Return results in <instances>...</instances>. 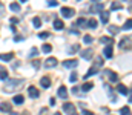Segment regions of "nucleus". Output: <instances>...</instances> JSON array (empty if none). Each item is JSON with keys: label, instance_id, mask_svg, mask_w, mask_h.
I'll return each instance as SVG.
<instances>
[{"label": "nucleus", "instance_id": "44", "mask_svg": "<svg viewBox=\"0 0 132 115\" xmlns=\"http://www.w3.org/2000/svg\"><path fill=\"white\" fill-rule=\"evenodd\" d=\"M49 104H51V106H54V104H55V100H54V98H51V100H49Z\"/></svg>", "mask_w": 132, "mask_h": 115}, {"label": "nucleus", "instance_id": "17", "mask_svg": "<svg viewBox=\"0 0 132 115\" xmlns=\"http://www.w3.org/2000/svg\"><path fill=\"white\" fill-rule=\"evenodd\" d=\"M54 28H55L57 31H62V29L65 28V23H63L62 20H59V19H55V20H54Z\"/></svg>", "mask_w": 132, "mask_h": 115}, {"label": "nucleus", "instance_id": "8", "mask_svg": "<svg viewBox=\"0 0 132 115\" xmlns=\"http://www.w3.org/2000/svg\"><path fill=\"white\" fill-rule=\"evenodd\" d=\"M63 66H65V68H77V66H78V61L74 60V58H71V60L63 61Z\"/></svg>", "mask_w": 132, "mask_h": 115}, {"label": "nucleus", "instance_id": "38", "mask_svg": "<svg viewBox=\"0 0 132 115\" xmlns=\"http://www.w3.org/2000/svg\"><path fill=\"white\" fill-rule=\"evenodd\" d=\"M48 5H49V6H57L59 2H57V0H48Z\"/></svg>", "mask_w": 132, "mask_h": 115}, {"label": "nucleus", "instance_id": "30", "mask_svg": "<svg viewBox=\"0 0 132 115\" xmlns=\"http://www.w3.org/2000/svg\"><path fill=\"white\" fill-rule=\"evenodd\" d=\"M78 48H80L78 45H72V46L68 49V52H69V54H75V52H78Z\"/></svg>", "mask_w": 132, "mask_h": 115}, {"label": "nucleus", "instance_id": "1", "mask_svg": "<svg viewBox=\"0 0 132 115\" xmlns=\"http://www.w3.org/2000/svg\"><path fill=\"white\" fill-rule=\"evenodd\" d=\"M20 84H22V80H19V78H6L3 91H5V92H12V91L17 89Z\"/></svg>", "mask_w": 132, "mask_h": 115}, {"label": "nucleus", "instance_id": "48", "mask_svg": "<svg viewBox=\"0 0 132 115\" xmlns=\"http://www.w3.org/2000/svg\"><path fill=\"white\" fill-rule=\"evenodd\" d=\"M54 115H62V114H60V112H55V114H54Z\"/></svg>", "mask_w": 132, "mask_h": 115}, {"label": "nucleus", "instance_id": "26", "mask_svg": "<svg viewBox=\"0 0 132 115\" xmlns=\"http://www.w3.org/2000/svg\"><path fill=\"white\" fill-rule=\"evenodd\" d=\"M32 25H34V28H40V26H42V20H40V17H34L32 19Z\"/></svg>", "mask_w": 132, "mask_h": 115}, {"label": "nucleus", "instance_id": "10", "mask_svg": "<svg viewBox=\"0 0 132 115\" xmlns=\"http://www.w3.org/2000/svg\"><path fill=\"white\" fill-rule=\"evenodd\" d=\"M40 84H42L43 89H48V87L51 86V80H49V77H43V78L40 80Z\"/></svg>", "mask_w": 132, "mask_h": 115}, {"label": "nucleus", "instance_id": "16", "mask_svg": "<svg viewBox=\"0 0 132 115\" xmlns=\"http://www.w3.org/2000/svg\"><path fill=\"white\" fill-rule=\"evenodd\" d=\"M86 26H88V28H91V29H95V28L98 26V22H97L95 19H91V20H88V22H86Z\"/></svg>", "mask_w": 132, "mask_h": 115}, {"label": "nucleus", "instance_id": "13", "mask_svg": "<svg viewBox=\"0 0 132 115\" xmlns=\"http://www.w3.org/2000/svg\"><path fill=\"white\" fill-rule=\"evenodd\" d=\"M112 54H114V52H112V46H111V45H108V46L103 49V55H104V57H108V58H111V57H112Z\"/></svg>", "mask_w": 132, "mask_h": 115}, {"label": "nucleus", "instance_id": "21", "mask_svg": "<svg viewBox=\"0 0 132 115\" xmlns=\"http://www.w3.org/2000/svg\"><path fill=\"white\" fill-rule=\"evenodd\" d=\"M12 101H14L15 104H23V101H25V98H23V95H15V97L12 98Z\"/></svg>", "mask_w": 132, "mask_h": 115}, {"label": "nucleus", "instance_id": "20", "mask_svg": "<svg viewBox=\"0 0 132 115\" xmlns=\"http://www.w3.org/2000/svg\"><path fill=\"white\" fill-rule=\"evenodd\" d=\"M100 14H101V22L103 23H108L109 22V12L108 11H101Z\"/></svg>", "mask_w": 132, "mask_h": 115}, {"label": "nucleus", "instance_id": "40", "mask_svg": "<svg viewBox=\"0 0 132 115\" xmlns=\"http://www.w3.org/2000/svg\"><path fill=\"white\" fill-rule=\"evenodd\" d=\"M81 114L83 115H94V112H91V111H81Z\"/></svg>", "mask_w": 132, "mask_h": 115}, {"label": "nucleus", "instance_id": "24", "mask_svg": "<svg viewBox=\"0 0 132 115\" xmlns=\"http://www.w3.org/2000/svg\"><path fill=\"white\" fill-rule=\"evenodd\" d=\"M118 31H120V29H118L117 26H114V25H109V26H108V32H111V34H118Z\"/></svg>", "mask_w": 132, "mask_h": 115}, {"label": "nucleus", "instance_id": "33", "mask_svg": "<svg viewBox=\"0 0 132 115\" xmlns=\"http://www.w3.org/2000/svg\"><path fill=\"white\" fill-rule=\"evenodd\" d=\"M120 114H121V115H131V109H129L128 106H125V108H121V109H120Z\"/></svg>", "mask_w": 132, "mask_h": 115}, {"label": "nucleus", "instance_id": "32", "mask_svg": "<svg viewBox=\"0 0 132 115\" xmlns=\"http://www.w3.org/2000/svg\"><path fill=\"white\" fill-rule=\"evenodd\" d=\"M9 8H11V11H15V12L20 11V5H19V3H11Z\"/></svg>", "mask_w": 132, "mask_h": 115}, {"label": "nucleus", "instance_id": "41", "mask_svg": "<svg viewBox=\"0 0 132 115\" xmlns=\"http://www.w3.org/2000/svg\"><path fill=\"white\" fill-rule=\"evenodd\" d=\"M38 66H40V63H38V60H34V68H35V69H38Z\"/></svg>", "mask_w": 132, "mask_h": 115}, {"label": "nucleus", "instance_id": "15", "mask_svg": "<svg viewBox=\"0 0 132 115\" xmlns=\"http://www.w3.org/2000/svg\"><path fill=\"white\" fill-rule=\"evenodd\" d=\"M14 58V54L12 52H8V54H0V60L3 61H11Z\"/></svg>", "mask_w": 132, "mask_h": 115}, {"label": "nucleus", "instance_id": "9", "mask_svg": "<svg viewBox=\"0 0 132 115\" xmlns=\"http://www.w3.org/2000/svg\"><path fill=\"white\" fill-rule=\"evenodd\" d=\"M57 95H59L60 98H68V89H66V86H60V87H59Z\"/></svg>", "mask_w": 132, "mask_h": 115}, {"label": "nucleus", "instance_id": "45", "mask_svg": "<svg viewBox=\"0 0 132 115\" xmlns=\"http://www.w3.org/2000/svg\"><path fill=\"white\" fill-rule=\"evenodd\" d=\"M20 40H22V37H20V36H17V37H14V41H20Z\"/></svg>", "mask_w": 132, "mask_h": 115}, {"label": "nucleus", "instance_id": "19", "mask_svg": "<svg viewBox=\"0 0 132 115\" xmlns=\"http://www.w3.org/2000/svg\"><path fill=\"white\" fill-rule=\"evenodd\" d=\"M97 71H98V68H95V66H92L89 71H88V74H85V78H89V77H92V75H95L97 74Z\"/></svg>", "mask_w": 132, "mask_h": 115}, {"label": "nucleus", "instance_id": "4", "mask_svg": "<svg viewBox=\"0 0 132 115\" xmlns=\"http://www.w3.org/2000/svg\"><path fill=\"white\" fill-rule=\"evenodd\" d=\"M92 55H94V49H91V48L81 51V58H85V60H91Z\"/></svg>", "mask_w": 132, "mask_h": 115}, {"label": "nucleus", "instance_id": "37", "mask_svg": "<svg viewBox=\"0 0 132 115\" xmlns=\"http://www.w3.org/2000/svg\"><path fill=\"white\" fill-rule=\"evenodd\" d=\"M0 78H2V80H6V78H8V71H6V69L0 72Z\"/></svg>", "mask_w": 132, "mask_h": 115}, {"label": "nucleus", "instance_id": "29", "mask_svg": "<svg viewBox=\"0 0 132 115\" xmlns=\"http://www.w3.org/2000/svg\"><path fill=\"white\" fill-rule=\"evenodd\" d=\"M123 29H125V31L132 29V19H129V20H126V22H125V25H123Z\"/></svg>", "mask_w": 132, "mask_h": 115}, {"label": "nucleus", "instance_id": "39", "mask_svg": "<svg viewBox=\"0 0 132 115\" xmlns=\"http://www.w3.org/2000/svg\"><path fill=\"white\" fill-rule=\"evenodd\" d=\"M37 54H38L37 48H32V51H31V57H37Z\"/></svg>", "mask_w": 132, "mask_h": 115}, {"label": "nucleus", "instance_id": "3", "mask_svg": "<svg viewBox=\"0 0 132 115\" xmlns=\"http://www.w3.org/2000/svg\"><path fill=\"white\" fill-rule=\"evenodd\" d=\"M60 12H62V15H63L65 19H71V17L75 14V11H74L72 8H68V6H63V8L60 9Z\"/></svg>", "mask_w": 132, "mask_h": 115}, {"label": "nucleus", "instance_id": "2", "mask_svg": "<svg viewBox=\"0 0 132 115\" xmlns=\"http://www.w3.org/2000/svg\"><path fill=\"white\" fill-rule=\"evenodd\" d=\"M131 46H132V36L123 37L120 40V43H118V48L120 49H131Z\"/></svg>", "mask_w": 132, "mask_h": 115}, {"label": "nucleus", "instance_id": "50", "mask_svg": "<svg viewBox=\"0 0 132 115\" xmlns=\"http://www.w3.org/2000/svg\"><path fill=\"white\" fill-rule=\"evenodd\" d=\"M0 6H2V2H0Z\"/></svg>", "mask_w": 132, "mask_h": 115}, {"label": "nucleus", "instance_id": "23", "mask_svg": "<svg viewBox=\"0 0 132 115\" xmlns=\"http://www.w3.org/2000/svg\"><path fill=\"white\" fill-rule=\"evenodd\" d=\"M75 26H78V28H86V20H85L83 17H80V19L77 20V23H75Z\"/></svg>", "mask_w": 132, "mask_h": 115}, {"label": "nucleus", "instance_id": "34", "mask_svg": "<svg viewBox=\"0 0 132 115\" xmlns=\"http://www.w3.org/2000/svg\"><path fill=\"white\" fill-rule=\"evenodd\" d=\"M83 41H85L86 45H89V43H92V36H89V34H86V36L83 37Z\"/></svg>", "mask_w": 132, "mask_h": 115}, {"label": "nucleus", "instance_id": "49", "mask_svg": "<svg viewBox=\"0 0 132 115\" xmlns=\"http://www.w3.org/2000/svg\"><path fill=\"white\" fill-rule=\"evenodd\" d=\"M20 2H22V3H23V2H28V0H20Z\"/></svg>", "mask_w": 132, "mask_h": 115}, {"label": "nucleus", "instance_id": "31", "mask_svg": "<svg viewBox=\"0 0 132 115\" xmlns=\"http://www.w3.org/2000/svg\"><path fill=\"white\" fill-rule=\"evenodd\" d=\"M95 68H101L103 66V57H95Z\"/></svg>", "mask_w": 132, "mask_h": 115}, {"label": "nucleus", "instance_id": "46", "mask_svg": "<svg viewBox=\"0 0 132 115\" xmlns=\"http://www.w3.org/2000/svg\"><path fill=\"white\" fill-rule=\"evenodd\" d=\"M9 114H11V115H19V114H17V112H12V111H11Z\"/></svg>", "mask_w": 132, "mask_h": 115}, {"label": "nucleus", "instance_id": "12", "mask_svg": "<svg viewBox=\"0 0 132 115\" xmlns=\"http://www.w3.org/2000/svg\"><path fill=\"white\" fill-rule=\"evenodd\" d=\"M28 94H29L31 98H38V91H37V87H34V86H29Z\"/></svg>", "mask_w": 132, "mask_h": 115}, {"label": "nucleus", "instance_id": "35", "mask_svg": "<svg viewBox=\"0 0 132 115\" xmlns=\"http://www.w3.org/2000/svg\"><path fill=\"white\" fill-rule=\"evenodd\" d=\"M49 36H51V34H49L48 31H45V32H40V34H38V37L42 38V40H45V38H48Z\"/></svg>", "mask_w": 132, "mask_h": 115}, {"label": "nucleus", "instance_id": "28", "mask_svg": "<svg viewBox=\"0 0 132 115\" xmlns=\"http://www.w3.org/2000/svg\"><path fill=\"white\" fill-rule=\"evenodd\" d=\"M100 41H101L103 45H112V41H114V40H112L111 37H101V38H100Z\"/></svg>", "mask_w": 132, "mask_h": 115}, {"label": "nucleus", "instance_id": "18", "mask_svg": "<svg viewBox=\"0 0 132 115\" xmlns=\"http://www.w3.org/2000/svg\"><path fill=\"white\" fill-rule=\"evenodd\" d=\"M106 74H108V77H109V80H111V81H114V83H115V81L118 80L117 74H115L114 71H111V69H106Z\"/></svg>", "mask_w": 132, "mask_h": 115}, {"label": "nucleus", "instance_id": "36", "mask_svg": "<svg viewBox=\"0 0 132 115\" xmlns=\"http://www.w3.org/2000/svg\"><path fill=\"white\" fill-rule=\"evenodd\" d=\"M77 78H78L77 72H72V74H71V77H69V81H71V83H74V81H77Z\"/></svg>", "mask_w": 132, "mask_h": 115}, {"label": "nucleus", "instance_id": "22", "mask_svg": "<svg viewBox=\"0 0 132 115\" xmlns=\"http://www.w3.org/2000/svg\"><path fill=\"white\" fill-rule=\"evenodd\" d=\"M121 8H123V6H121V3H118V2H112V3H111V9H112V11H117V9L120 11Z\"/></svg>", "mask_w": 132, "mask_h": 115}, {"label": "nucleus", "instance_id": "6", "mask_svg": "<svg viewBox=\"0 0 132 115\" xmlns=\"http://www.w3.org/2000/svg\"><path fill=\"white\" fill-rule=\"evenodd\" d=\"M54 66H57V58L49 57L45 60V68H54Z\"/></svg>", "mask_w": 132, "mask_h": 115}, {"label": "nucleus", "instance_id": "43", "mask_svg": "<svg viewBox=\"0 0 132 115\" xmlns=\"http://www.w3.org/2000/svg\"><path fill=\"white\" fill-rule=\"evenodd\" d=\"M17 22H19V19H15V17L11 19V23H17Z\"/></svg>", "mask_w": 132, "mask_h": 115}, {"label": "nucleus", "instance_id": "14", "mask_svg": "<svg viewBox=\"0 0 132 115\" xmlns=\"http://www.w3.org/2000/svg\"><path fill=\"white\" fill-rule=\"evenodd\" d=\"M103 9H104V5H103V3H97V5H94V6L91 8V12H92V14H94V12H101Z\"/></svg>", "mask_w": 132, "mask_h": 115}, {"label": "nucleus", "instance_id": "5", "mask_svg": "<svg viewBox=\"0 0 132 115\" xmlns=\"http://www.w3.org/2000/svg\"><path fill=\"white\" fill-rule=\"evenodd\" d=\"M0 111H2V112H5V114H9V112L12 111L11 103H8V101H2V103H0Z\"/></svg>", "mask_w": 132, "mask_h": 115}, {"label": "nucleus", "instance_id": "47", "mask_svg": "<svg viewBox=\"0 0 132 115\" xmlns=\"http://www.w3.org/2000/svg\"><path fill=\"white\" fill-rule=\"evenodd\" d=\"M69 115H78V114L77 112H72V114H69Z\"/></svg>", "mask_w": 132, "mask_h": 115}, {"label": "nucleus", "instance_id": "25", "mask_svg": "<svg viewBox=\"0 0 132 115\" xmlns=\"http://www.w3.org/2000/svg\"><path fill=\"white\" fill-rule=\"evenodd\" d=\"M94 87V83H85L83 86H81V91H85V92H88V91H91Z\"/></svg>", "mask_w": 132, "mask_h": 115}, {"label": "nucleus", "instance_id": "27", "mask_svg": "<svg viewBox=\"0 0 132 115\" xmlns=\"http://www.w3.org/2000/svg\"><path fill=\"white\" fill-rule=\"evenodd\" d=\"M51 51H52V46H51V45H43V46H42V52L49 54Z\"/></svg>", "mask_w": 132, "mask_h": 115}, {"label": "nucleus", "instance_id": "7", "mask_svg": "<svg viewBox=\"0 0 132 115\" xmlns=\"http://www.w3.org/2000/svg\"><path fill=\"white\" fill-rule=\"evenodd\" d=\"M63 111L69 115V114H72V112H75V106H74L72 103H65V104H63Z\"/></svg>", "mask_w": 132, "mask_h": 115}, {"label": "nucleus", "instance_id": "42", "mask_svg": "<svg viewBox=\"0 0 132 115\" xmlns=\"http://www.w3.org/2000/svg\"><path fill=\"white\" fill-rule=\"evenodd\" d=\"M128 95H129V98H128L129 103H132V89H131V92H128Z\"/></svg>", "mask_w": 132, "mask_h": 115}, {"label": "nucleus", "instance_id": "11", "mask_svg": "<svg viewBox=\"0 0 132 115\" xmlns=\"http://www.w3.org/2000/svg\"><path fill=\"white\" fill-rule=\"evenodd\" d=\"M117 92H118V94H121V95H128L129 89H128V87H126L125 84H121V83H120V84L117 86Z\"/></svg>", "mask_w": 132, "mask_h": 115}]
</instances>
